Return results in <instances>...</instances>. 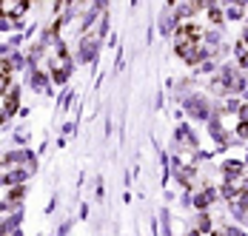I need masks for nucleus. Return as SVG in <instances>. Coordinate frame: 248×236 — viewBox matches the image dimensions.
I'll return each mask as SVG.
<instances>
[{
	"instance_id": "nucleus-1",
	"label": "nucleus",
	"mask_w": 248,
	"mask_h": 236,
	"mask_svg": "<svg viewBox=\"0 0 248 236\" xmlns=\"http://www.w3.org/2000/svg\"><path fill=\"white\" fill-rule=\"evenodd\" d=\"M177 54L183 57V60H188V63H197L202 60V54H205V43H208V37H205V29L194 20H186V23L177 29Z\"/></svg>"
},
{
	"instance_id": "nucleus-2",
	"label": "nucleus",
	"mask_w": 248,
	"mask_h": 236,
	"mask_svg": "<svg viewBox=\"0 0 248 236\" xmlns=\"http://www.w3.org/2000/svg\"><path fill=\"white\" fill-rule=\"evenodd\" d=\"M43 54H46V69H49L54 83H63L72 71V60H69V48L57 40V34L51 31L49 40H43Z\"/></svg>"
},
{
	"instance_id": "nucleus-3",
	"label": "nucleus",
	"mask_w": 248,
	"mask_h": 236,
	"mask_svg": "<svg viewBox=\"0 0 248 236\" xmlns=\"http://www.w3.org/2000/svg\"><path fill=\"white\" fill-rule=\"evenodd\" d=\"M17 103H20V88L17 86H12L9 91L0 94V122H6V119L17 111Z\"/></svg>"
},
{
	"instance_id": "nucleus-4",
	"label": "nucleus",
	"mask_w": 248,
	"mask_h": 236,
	"mask_svg": "<svg viewBox=\"0 0 248 236\" xmlns=\"http://www.w3.org/2000/svg\"><path fill=\"white\" fill-rule=\"evenodd\" d=\"M26 12H29V3H26V0H15V3H9V0H0V20H6V23H15V20H20Z\"/></svg>"
},
{
	"instance_id": "nucleus-5",
	"label": "nucleus",
	"mask_w": 248,
	"mask_h": 236,
	"mask_svg": "<svg viewBox=\"0 0 248 236\" xmlns=\"http://www.w3.org/2000/svg\"><path fill=\"white\" fill-rule=\"evenodd\" d=\"M15 83H12V71H9V66L6 63H0V94L3 91H9Z\"/></svg>"
},
{
	"instance_id": "nucleus-6",
	"label": "nucleus",
	"mask_w": 248,
	"mask_h": 236,
	"mask_svg": "<svg viewBox=\"0 0 248 236\" xmlns=\"http://www.w3.org/2000/svg\"><path fill=\"white\" fill-rule=\"evenodd\" d=\"M237 57H240L243 66H248V31L243 34V40H240V46H237Z\"/></svg>"
}]
</instances>
